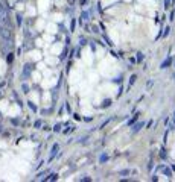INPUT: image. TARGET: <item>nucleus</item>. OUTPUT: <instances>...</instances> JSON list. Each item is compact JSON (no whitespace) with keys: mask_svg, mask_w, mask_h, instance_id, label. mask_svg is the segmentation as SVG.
<instances>
[{"mask_svg":"<svg viewBox=\"0 0 175 182\" xmlns=\"http://www.w3.org/2000/svg\"><path fill=\"white\" fill-rule=\"evenodd\" d=\"M0 36L3 38V40H11V36H12V32H11V27L8 24H5V26H0Z\"/></svg>","mask_w":175,"mask_h":182,"instance_id":"1","label":"nucleus"},{"mask_svg":"<svg viewBox=\"0 0 175 182\" xmlns=\"http://www.w3.org/2000/svg\"><path fill=\"white\" fill-rule=\"evenodd\" d=\"M58 150H60V146H58V144H53L52 150H50V161L55 158V155H56V152H58Z\"/></svg>","mask_w":175,"mask_h":182,"instance_id":"2","label":"nucleus"},{"mask_svg":"<svg viewBox=\"0 0 175 182\" xmlns=\"http://www.w3.org/2000/svg\"><path fill=\"white\" fill-rule=\"evenodd\" d=\"M171 64H172V58H167L161 62V65H160V68H167V67H171Z\"/></svg>","mask_w":175,"mask_h":182,"instance_id":"3","label":"nucleus"},{"mask_svg":"<svg viewBox=\"0 0 175 182\" xmlns=\"http://www.w3.org/2000/svg\"><path fill=\"white\" fill-rule=\"evenodd\" d=\"M32 67H34L32 64H26V65H25V68H23V74H25V76L31 74V71H32Z\"/></svg>","mask_w":175,"mask_h":182,"instance_id":"4","label":"nucleus"},{"mask_svg":"<svg viewBox=\"0 0 175 182\" xmlns=\"http://www.w3.org/2000/svg\"><path fill=\"white\" fill-rule=\"evenodd\" d=\"M143 128V123H134L132 124V132H137V130H140Z\"/></svg>","mask_w":175,"mask_h":182,"instance_id":"5","label":"nucleus"},{"mask_svg":"<svg viewBox=\"0 0 175 182\" xmlns=\"http://www.w3.org/2000/svg\"><path fill=\"white\" fill-rule=\"evenodd\" d=\"M110 105H111V99H105L104 102H102V105H101V106H102V108H108Z\"/></svg>","mask_w":175,"mask_h":182,"instance_id":"6","label":"nucleus"},{"mask_svg":"<svg viewBox=\"0 0 175 182\" xmlns=\"http://www.w3.org/2000/svg\"><path fill=\"white\" fill-rule=\"evenodd\" d=\"M137 118H139V114H136V115H134V117H132L131 120L128 121V126H132V124H134V123H136V121H137Z\"/></svg>","mask_w":175,"mask_h":182,"instance_id":"7","label":"nucleus"},{"mask_svg":"<svg viewBox=\"0 0 175 182\" xmlns=\"http://www.w3.org/2000/svg\"><path fill=\"white\" fill-rule=\"evenodd\" d=\"M163 174H165V176H172V170L167 168V167H165V168H163Z\"/></svg>","mask_w":175,"mask_h":182,"instance_id":"8","label":"nucleus"},{"mask_svg":"<svg viewBox=\"0 0 175 182\" xmlns=\"http://www.w3.org/2000/svg\"><path fill=\"white\" fill-rule=\"evenodd\" d=\"M56 178H58V174H56V173H52V174H50V176H49V178H46L44 181H55Z\"/></svg>","mask_w":175,"mask_h":182,"instance_id":"9","label":"nucleus"},{"mask_svg":"<svg viewBox=\"0 0 175 182\" xmlns=\"http://www.w3.org/2000/svg\"><path fill=\"white\" fill-rule=\"evenodd\" d=\"M136 79H137V76H136V74H132L131 78H130V84H128V88H130V87L132 85V84L136 82Z\"/></svg>","mask_w":175,"mask_h":182,"instance_id":"10","label":"nucleus"},{"mask_svg":"<svg viewBox=\"0 0 175 182\" xmlns=\"http://www.w3.org/2000/svg\"><path fill=\"white\" fill-rule=\"evenodd\" d=\"M143 59H145V55H143L142 52H139L137 53V62H142Z\"/></svg>","mask_w":175,"mask_h":182,"instance_id":"11","label":"nucleus"},{"mask_svg":"<svg viewBox=\"0 0 175 182\" xmlns=\"http://www.w3.org/2000/svg\"><path fill=\"white\" fill-rule=\"evenodd\" d=\"M166 156H167L166 150H165V149H161V150H160V158H161V159H166Z\"/></svg>","mask_w":175,"mask_h":182,"instance_id":"12","label":"nucleus"},{"mask_svg":"<svg viewBox=\"0 0 175 182\" xmlns=\"http://www.w3.org/2000/svg\"><path fill=\"white\" fill-rule=\"evenodd\" d=\"M171 3H172V0H165V8L169 9L171 8Z\"/></svg>","mask_w":175,"mask_h":182,"instance_id":"13","label":"nucleus"},{"mask_svg":"<svg viewBox=\"0 0 175 182\" xmlns=\"http://www.w3.org/2000/svg\"><path fill=\"white\" fill-rule=\"evenodd\" d=\"M88 15H90L88 12H82V14H81V18H82V20H88Z\"/></svg>","mask_w":175,"mask_h":182,"instance_id":"14","label":"nucleus"},{"mask_svg":"<svg viewBox=\"0 0 175 182\" xmlns=\"http://www.w3.org/2000/svg\"><path fill=\"white\" fill-rule=\"evenodd\" d=\"M27 105H29V108H31L32 111H37V106H35V105L32 103V102H27Z\"/></svg>","mask_w":175,"mask_h":182,"instance_id":"15","label":"nucleus"},{"mask_svg":"<svg viewBox=\"0 0 175 182\" xmlns=\"http://www.w3.org/2000/svg\"><path fill=\"white\" fill-rule=\"evenodd\" d=\"M41 124H43V121H41V120H37L34 126H35V128H41Z\"/></svg>","mask_w":175,"mask_h":182,"instance_id":"16","label":"nucleus"},{"mask_svg":"<svg viewBox=\"0 0 175 182\" xmlns=\"http://www.w3.org/2000/svg\"><path fill=\"white\" fill-rule=\"evenodd\" d=\"M53 130H55V132H61V124H55Z\"/></svg>","mask_w":175,"mask_h":182,"instance_id":"17","label":"nucleus"},{"mask_svg":"<svg viewBox=\"0 0 175 182\" xmlns=\"http://www.w3.org/2000/svg\"><path fill=\"white\" fill-rule=\"evenodd\" d=\"M6 59H8V62L11 64V62H12V59H14V55H12V53H9V55H8V58H6Z\"/></svg>","mask_w":175,"mask_h":182,"instance_id":"18","label":"nucleus"},{"mask_svg":"<svg viewBox=\"0 0 175 182\" xmlns=\"http://www.w3.org/2000/svg\"><path fill=\"white\" fill-rule=\"evenodd\" d=\"M107 159H108V156H107V155H102L101 158H99V161H101V162H105Z\"/></svg>","mask_w":175,"mask_h":182,"instance_id":"19","label":"nucleus"},{"mask_svg":"<svg viewBox=\"0 0 175 182\" xmlns=\"http://www.w3.org/2000/svg\"><path fill=\"white\" fill-rule=\"evenodd\" d=\"M75 24H76V21H75V20H72V26H70V32H73V30H75Z\"/></svg>","mask_w":175,"mask_h":182,"instance_id":"20","label":"nucleus"},{"mask_svg":"<svg viewBox=\"0 0 175 182\" xmlns=\"http://www.w3.org/2000/svg\"><path fill=\"white\" fill-rule=\"evenodd\" d=\"M169 30H171V27H166V29H165V32H163V36H165V38L169 35Z\"/></svg>","mask_w":175,"mask_h":182,"instance_id":"21","label":"nucleus"},{"mask_svg":"<svg viewBox=\"0 0 175 182\" xmlns=\"http://www.w3.org/2000/svg\"><path fill=\"white\" fill-rule=\"evenodd\" d=\"M21 88H23V93H29V87H27L26 84H23V87Z\"/></svg>","mask_w":175,"mask_h":182,"instance_id":"22","label":"nucleus"},{"mask_svg":"<svg viewBox=\"0 0 175 182\" xmlns=\"http://www.w3.org/2000/svg\"><path fill=\"white\" fill-rule=\"evenodd\" d=\"M79 44H81V46H85V44H87V40H85V38H81V40H79Z\"/></svg>","mask_w":175,"mask_h":182,"instance_id":"23","label":"nucleus"},{"mask_svg":"<svg viewBox=\"0 0 175 182\" xmlns=\"http://www.w3.org/2000/svg\"><path fill=\"white\" fill-rule=\"evenodd\" d=\"M91 179L90 178H81V182H90Z\"/></svg>","mask_w":175,"mask_h":182,"instance_id":"24","label":"nucleus"},{"mask_svg":"<svg viewBox=\"0 0 175 182\" xmlns=\"http://www.w3.org/2000/svg\"><path fill=\"white\" fill-rule=\"evenodd\" d=\"M113 82H117V84H120V82H122V78H117V79H113Z\"/></svg>","mask_w":175,"mask_h":182,"instance_id":"25","label":"nucleus"},{"mask_svg":"<svg viewBox=\"0 0 175 182\" xmlns=\"http://www.w3.org/2000/svg\"><path fill=\"white\" fill-rule=\"evenodd\" d=\"M17 23L18 24H21V15H17Z\"/></svg>","mask_w":175,"mask_h":182,"instance_id":"26","label":"nucleus"},{"mask_svg":"<svg viewBox=\"0 0 175 182\" xmlns=\"http://www.w3.org/2000/svg\"><path fill=\"white\" fill-rule=\"evenodd\" d=\"M126 173H130V170H122L120 172V174H126Z\"/></svg>","mask_w":175,"mask_h":182,"instance_id":"27","label":"nucleus"}]
</instances>
